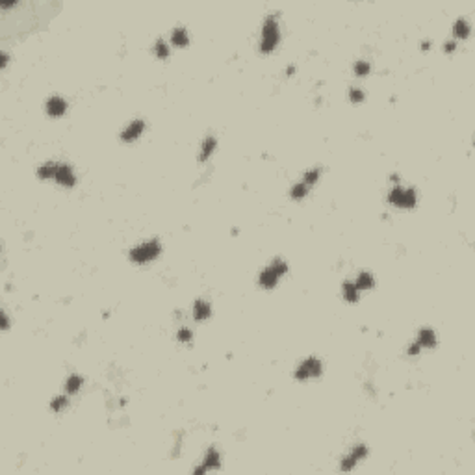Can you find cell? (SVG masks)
<instances>
[{
    "label": "cell",
    "instance_id": "1",
    "mask_svg": "<svg viewBox=\"0 0 475 475\" xmlns=\"http://www.w3.org/2000/svg\"><path fill=\"white\" fill-rule=\"evenodd\" d=\"M280 41V26L277 15H267L260 33V50L262 52H273Z\"/></svg>",
    "mask_w": 475,
    "mask_h": 475
},
{
    "label": "cell",
    "instance_id": "2",
    "mask_svg": "<svg viewBox=\"0 0 475 475\" xmlns=\"http://www.w3.org/2000/svg\"><path fill=\"white\" fill-rule=\"evenodd\" d=\"M286 273H288L286 260H282V258H273L271 264L266 266L260 271V275H258V282H260L262 288L271 290V288H275L277 284H279L280 277H284Z\"/></svg>",
    "mask_w": 475,
    "mask_h": 475
},
{
    "label": "cell",
    "instance_id": "3",
    "mask_svg": "<svg viewBox=\"0 0 475 475\" xmlns=\"http://www.w3.org/2000/svg\"><path fill=\"white\" fill-rule=\"evenodd\" d=\"M160 253H162V243L156 238H152V240L143 241V243L136 245L134 249H130V260L134 264L143 266V264H149L154 258H158Z\"/></svg>",
    "mask_w": 475,
    "mask_h": 475
},
{
    "label": "cell",
    "instance_id": "4",
    "mask_svg": "<svg viewBox=\"0 0 475 475\" xmlns=\"http://www.w3.org/2000/svg\"><path fill=\"white\" fill-rule=\"evenodd\" d=\"M388 202L394 204V206H397V208H407V210L414 208L418 202L416 189L403 188L401 184H397V186H394V188L390 189V193H388Z\"/></svg>",
    "mask_w": 475,
    "mask_h": 475
},
{
    "label": "cell",
    "instance_id": "5",
    "mask_svg": "<svg viewBox=\"0 0 475 475\" xmlns=\"http://www.w3.org/2000/svg\"><path fill=\"white\" fill-rule=\"evenodd\" d=\"M323 373V364L318 357H308L295 368L293 377L297 381H308V379H316Z\"/></svg>",
    "mask_w": 475,
    "mask_h": 475
},
{
    "label": "cell",
    "instance_id": "6",
    "mask_svg": "<svg viewBox=\"0 0 475 475\" xmlns=\"http://www.w3.org/2000/svg\"><path fill=\"white\" fill-rule=\"evenodd\" d=\"M368 451H370V449H368L366 444H357V446H353L351 451H349V453L342 459V462H340V470H342V472H351L358 462L368 457Z\"/></svg>",
    "mask_w": 475,
    "mask_h": 475
},
{
    "label": "cell",
    "instance_id": "7",
    "mask_svg": "<svg viewBox=\"0 0 475 475\" xmlns=\"http://www.w3.org/2000/svg\"><path fill=\"white\" fill-rule=\"evenodd\" d=\"M219 468H221V455H219V451H217L215 448H210L208 451L204 453L202 464H201V466H197V468L193 470V474L201 475V474H206V472L219 470Z\"/></svg>",
    "mask_w": 475,
    "mask_h": 475
},
{
    "label": "cell",
    "instance_id": "8",
    "mask_svg": "<svg viewBox=\"0 0 475 475\" xmlns=\"http://www.w3.org/2000/svg\"><path fill=\"white\" fill-rule=\"evenodd\" d=\"M52 180H56V182H58L59 186H63V188H72V186L76 184V175H74V171H72V167L69 163H58Z\"/></svg>",
    "mask_w": 475,
    "mask_h": 475
},
{
    "label": "cell",
    "instance_id": "9",
    "mask_svg": "<svg viewBox=\"0 0 475 475\" xmlns=\"http://www.w3.org/2000/svg\"><path fill=\"white\" fill-rule=\"evenodd\" d=\"M143 130H145L143 119H134V121H130V123L124 126V130L121 132V139L126 141V143H130V141H134V139H137V137L141 136Z\"/></svg>",
    "mask_w": 475,
    "mask_h": 475
},
{
    "label": "cell",
    "instance_id": "10",
    "mask_svg": "<svg viewBox=\"0 0 475 475\" xmlns=\"http://www.w3.org/2000/svg\"><path fill=\"white\" fill-rule=\"evenodd\" d=\"M45 110H46V113H48L50 117H61V115H63V113L67 111L65 98L59 97V95H54V97H50L48 100H46Z\"/></svg>",
    "mask_w": 475,
    "mask_h": 475
},
{
    "label": "cell",
    "instance_id": "11",
    "mask_svg": "<svg viewBox=\"0 0 475 475\" xmlns=\"http://www.w3.org/2000/svg\"><path fill=\"white\" fill-rule=\"evenodd\" d=\"M210 314H212V306H210L208 301L197 299L195 305H193V318L197 321H206L210 318Z\"/></svg>",
    "mask_w": 475,
    "mask_h": 475
},
{
    "label": "cell",
    "instance_id": "12",
    "mask_svg": "<svg viewBox=\"0 0 475 475\" xmlns=\"http://www.w3.org/2000/svg\"><path fill=\"white\" fill-rule=\"evenodd\" d=\"M416 342L420 344V347H435V345H436L435 331H433V329H429V327H423V329H420Z\"/></svg>",
    "mask_w": 475,
    "mask_h": 475
},
{
    "label": "cell",
    "instance_id": "13",
    "mask_svg": "<svg viewBox=\"0 0 475 475\" xmlns=\"http://www.w3.org/2000/svg\"><path fill=\"white\" fill-rule=\"evenodd\" d=\"M215 147H217V139H215L214 136L204 137V141H202V145H201V152H199V162H206V160L212 156V152L215 150Z\"/></svg>",
    "mask_w": 475,
    "mask_h": 475
},
{
    "label": "cell",
    "instance_id": "14",
    "mask_svg": "<svg viewBox=\"0 0 475 475\" xmlns=\"http://www.w3.org/2000/svg\"><path fill=\"white\" fill-rule=\"evenodd\" d=\"M342 293H344V299L349 301V303H357L358 295H360V290L357 288L355 280H345L342 284Z\"/></svg>",
    "mask_w": 475,
    "mask_h": 475
},
{
    "label": "cell",
    "instance_id": "15",
    "mask_svg": "<svg viewBox=\"0 0 475 475\" xmlns=\"http://www.w3.org/2000/svg\"><path fill=\"white\" fill-rule=\"evenodd\" d=\"M171 43L175 46H188L189 43V35H188V30L184 26H176L175 30H173V33H171Z\"/></svg>",
    "mask_w": 475,
    "mask_h": 475
},
{
    "label": "cell",
    "instance_id": "16",
    "mask_svg": "<svg viewBox=\"0 0 475 475\" xmlns=\"http://www.w3.org/2000/svg\"><path fill=\"white\" fill-rule=\"evenodd\" d=\"M355 284H357V288L360 290V292H362V290H371V288L375 286V279H373V275L371 273L362 271V273L355 279Z\"/></svg>",
    "mask_w": 475,
    "mask_h": 475
},
{
    "label": "cell",
    "instance_id": "17",
    "mask_svg": "<svg viewBox=\"0 0 475 475\" xmlns=\"http://www.w3.org/2000/svg\"><path fill=\"white\" fill-rule=\"evenodd\" d=\"M56 165H58V162L41 163L39 167H37V176H39L41 180H50V178H54V173H56Z\"/></svg>",
    "mask_w": 475,
    "mask_h": 475
},
{
    "label": "cell",
    "instance_id": "18",
    "mask_svg": "<svg viewBox=\"0 0 475 475\" xmlns=\"http://www.w3.org/2000/svg\"><path fill=\"white\" fill-rule=\"evenodd\" d=\"M82 384H84V379L80 377L78 373H72L65 381V392L67 394H76L82 388Z\"/></svg>",
    "mask_w": 475,
    "mask_h": 475
},
{
    "label": "cell",
    "instance_id": "19",
    "mask_svg": "<svg viewBox=\"0 0 475 475\" xmlns=\"http://www.w3.org/2000/svg\"><path fill=\"white\" fill-rule=\"evenodd\" d=\"M453 33H455L457 37H461V39H464V37H468L470 35V22L464 17H461V19L455 20V26H453Z\"/></svg>",
    "mask_w": 475,
    "mask_h": 475
},
{
    "label": "cell",
    "instance_id": "20",
    "mask_svg": "<svg viewBox=\"0 0 475 475\" xmlns=\"http://www.w3.org/2000/svg\"><path fill=\"white\" fill-rule=\"evenodd\" d=\"M319 176H321V171H319L318 167H314V169H308L305 175H303V182H305L308 188H312L314 184L319 180Z\"/></svg>",
    "mask_w": 475,
    "mask_h": 475
},
{
    "label": "cell",
    "instance_id": "21",
    "mask_svg": "<svg viewBox=\"0 0 475 475\" xmlns=\"http://www.w3.org/2000/svg\"><path fill=\"white\" fill-rule=\"evenodd\" d=\"M308 191H310V188H308L305 182H297L292 188L290 193H292V199H303V197L308 195Z\"/></svg>",
    "mask_w": 475,
    "mask_h": 475
},
{
    "label": "cell",
    "instance_id": "22",
    "mask_svg": "<svg viewBox=\"0 0 475 475\" xmlns=\"http://www.w3.org/2000/svg\"><path fill=\"white\" fill-rule=\"evenodd\" d=\"M154 54H156L158 58L163 59L169 56V46H167V43L160 37V39H156V43H154Z\"/></svg>",
    "mask_w": 475,
    "mask_h": 475
},
{
    "label": "cell",
    "instance_id": "23",
    "mask_svg": "<svg viewBox=\"0 0 475 475\" xmlns=\"http://www.w3.org/2000/svg\"><path fill=\"white\" fill-rule=\"evenodd\" d=\"M370 71H371V63L368 59H357V63H355L357 76H366V74H370Z\"/></svg>",
    "mask_w": 475,
    "mask_h": 475
},
{
    "label": "cell",
    "instance_id": "24",
    "mask_svg": "<svg viewBox=\"0 0 475 475\" xmlns=\"http://www.w3.org/2000/svg\"><path fill=\"white\" fill-rule=\"evenodd\" d=\"M67 405H69V399H67V396H56L50 401V409L54 410V412H61V410L65 409Z\"/></svg>",
    "mask_w": 475,
    "mask_h": 475
},
{
    "label": "cell",
    "instance_id": "25",
    "mask_svg": "<svg viewBox=\"0 0 475 475\" xmlns=\"http://www.w3.org/2000/svg\"><path fill=\"white\" fill-rule=\"evenodd\" d=\"M364 97L366 95L360 87H351V89H349V98H351L353 104H360V102L364 100Z\"/></svg>",
    "mask_w": 475,
    "mask_h": 475
},
{
    "label": "cell",
    "instance_id": "26",
    "mask_svg": "<svg viewBox=\"0 0 475 475\" xmlns=\"http://www.w3.org/2000/svg\"><path fill=\"white\" fill-rule=\"evenodd\" d=\"M178 342H184V344H188V342H191V338H193V332L189 331V329H186V327H182V329H178Z\"/></svg>",
    "mask_w": 475,
    "mask_h": 475
},
{
    "label": "cell",
    "instance_id": "27",
    "mask_svg": "<svg viewBox=\"0 0 475 475\" xmlns=\"http://www.w3.org/2000/svg\"><path fill=\"white\" fill-rule=\"evenodd\" d=\"M420 351H422V347H420V344H418V342H412V344L409 345V349H407V353H409L410 357H416Z\"/></svg>",
    "mask_w": 475,
    "mask_h": 475
},
{
    "label": "cell",
    "instance_id": "28",
    "mask_svg": "<svg viewBox=\"0 0 475 475\" xmlns=\"http://www.w3.org/2000/svg\"><path fill=\"white\" fill-rule=\"evenodd\" d=\"M455 48H457V43H455V41H448V43L444 45V50H446V52H453Z\"/></svg>",
    "mask_w": 475,
    "mask_h": 475
},
{
    "label": "cell",
    "instance_id": "29",
    "mask_svg": "<svg viewBox=\"0 0 475 475\" xmlns=\"http://www.w3.org/2000/svg\"><path fill=\"white\" fill-rule=\"evenodd\" d=\"M2 329H4V331H7V329H9V319H7L6 312H2Z\"/></svg>",
    "mask_w": 475,
    "mask_h": 475
}]
</instances>
